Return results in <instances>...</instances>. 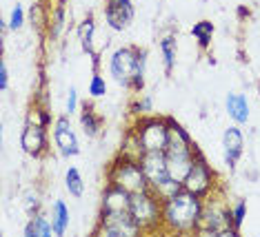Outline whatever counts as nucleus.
<instances>
[{
  "label": "nucleus",
  "mask_w": 260,
  "mask_h": 237,
  "mask_svg": "<svg viewBox=\"0 0 260 237\" xmlns=\"http://www.w3.org/2000/svg\"><path fill=\"white\" fill-rule=\"evenodd\" d=\"M205 209V198L180 188L169 200L162 202V230L167 233L191 235L200 226V217Z\"/></svg>",
  "instance_id": "f257e3e1"
},
{
  "label": "nucleus",
  "mask_w": 260,
  "mask_h": 237,
  "mask_svg": "<svg viewBox=\"0 0 260 237\" xmlns=\"http://www.w3.org/2000/svg\"><path fill=\"white\" fill-rule=\"evenodd\" d=\"M147 51L138 47H120L109 58V73L120 87L140 93L145 89Z\"/></svg>",
  "instance_id": "f03ea898"
},
{
  "label": "nucleus",
  "mask_w": 260,
  "mask_h": 237,
  "mask_svg": "<svg viewBox=\"0 0 260 237\" xmlns=\"http://www.w3.org/2000/svg\"><path fill=\"white\" fill-rule=\"evenodd\" d=\"M169 124V140L165 146V157H167V169L169 175L176 182H180L187 177V173L193 167V160H196V144H193L191 135L180 127L174 117H167Z\"/></svg>",
  "instance_id": "7ed1b4c3"
},
{
  "label": "nucleus",
  "mask_w": 260,
  "mask_h": 237,
  "mask_svg": "<svg viewBox=\"0 0 260 237\" xmlns=\"http://www.w3.org/2000/svg\"><path fill=\"white\" fill-rule=\"evenodd\" d=\"M196 235H214V237H236L238 230L234 228L232 206L224 204L222 198H216L214 193L205 198V209L200 217V226Z\"/></svg>",
  "instance_id": "20e7f679"
},
{
  "label": "nucleus",
  "mask_w": 260,
  "mask_h": 237,
  "mask_svg": "<svg viewBox=\"0 0 260 237\" xmlns=\"http://www.w3.org/2000/svg\"><path fill=\"white\" fill-rule=\"evenodd\" d=\"M129 213H132L134 222L143 230V235L162 230V200L149 188L140 193H132Z\"/></svg>",
  "instance_id": "39448f33"
},
{
  "label": "nucleus",
  "mask_w": 260,
  "mask_h": 237,
  "mask_svg": "<svg viewBox=\"0 0 260 237\" xmlns=\"http://www.w3.org/2000/svg\"><path fill=\"white\" fill-rule=\"evenodd\" d=\"M107 184L120 186V188H125L127 193H140V191L149 188L147 175H145L143 167H140V160L125 157V155H120V153H118V157L107 169Z\"/></svg>",
  "instance_id": "423d86ee"
},
{
  "label": "nucleus",
  "mask_w": 260,
  "mask_h": 237,
  "mask_svg": "<svg viewBox=\"0 0 260 237\" xmlns=\"http://www.w3.org/2000/svg\"><path fill=\"white\" fill-rule=\"evenodd\" d=\"M132 131L138 135L140 144L147 151H165L169 140V124L167 117H153V115H140Z\"/></svg>",
  "instance_id": "0eeeda50"
},
{
  "label": "nucleus",
  "mask_w": 260,
  "mask_h": 237,
  "mask_svg": "<svg viewBox=\"0 0 260 237\" xmlns=\"http://www.w3.org/2000/svg\"><path fill=\"white\" fill-rule=\"evenodd\" d=\"M93 235H105V237H134L143 235L140 226L134 222L129 211H118V213H103L100 211L98 224L93 228Z\"/></svg>",
  "instance_id": "6e6552de"
},
{
  "label": "nucleus",
  "mask_w": 260,
  "mask_h": 237,
  "mask_svg": "<svg viewBox=\"0 0 260 237\" xmlns=\"http://www.w3.org/2000/svg\"><path fill=\"white\" fill-rule=\"evenodd\" d=\"M216 182L218 177L214 173V169L207 164L205 155L200 151H196V160H193V167L187 173V177L182 180V188L200 195V198H209L216 191Z\"/></svg>",
  "instance_id": "1a4fd4ad"
},
{
  "label": "nucleus",
  "mask_w": 260,
  "mask_h": 237,
  "mask_svg": "<svg viewBox=\"0 0 260 237\" xmlns=\"http://www.w3.org/2000/svg\"><path fill=\"white\" fill-rule=\"evenodd\" d=\"M54 142H56L58 153H60L62 157H74L80 153V142L72 127L69 115H60L54 120Z\"/></svg>",
  "instance_id": "9d476101"
},
{
  "label": "nucleus",
  "mask_w": 260,
  "mask_h": 237,
  "mask_svg": "<svg viewBox=\"0 0 260 237\" xmlns=\"http://www.w3.org/2000/svg\"><path fill=\"white\" fill-rule=\"evenodd\" d=\"M140 167H143L147 182H149V188H158L160 184H165L167 180H174L169 175L167 169V157H165V151H147L140 157Z\"/></svg>",
  "instance_id": "9b49d317"
},
{
  "label": "nucleus",
  "mask_w": 260,
  "mask_h": 237,
  "mask_svg": "<svg viewBox=\"0 0 260 237\" xmlns=\"http://www.w3.org/2000/svg\"><path fill=\"white\" fill-rule=\"evenodd\" d=\"M136 9L132 0H107L105 3V20L114 31H125L134 22Z\"/></svg>",
  "instance_id": "f8f14e48"
},
{
  "label": "nucleus",
  "mask_w": 260,
  "mask_h": 237,
  "mask_svg": "<svg viewBox=\"0 0 260 237\" xmlns=\"http://www.w3.org/2000/svg\"><path fill=\"white\" fill-rule=\"evenodd\" d=\"M242 153H245V135L238 129V124L224 129L222 133V157H224V167L229 171H236Z\"/></svg>",
  "instance_id": "ddd939ff"
},
{
  "label": "nucleus",
  "mask_w": 260,
  "mask_h": 237,
  "mask_svg": "<svg viewBox=\"0 0 260 237\" xmlns=\"http://www.w3.org/2000/svg\"><path fill=\"white\" fill-rule=\"evenodd\" d=\"M20 146L27 155L31 157H40L47 153V127L38 122H27L25 129L20 133Z\"/></svg>",
  "instance_id": "4468645a"
},
{
  "label": "nucleus",
  "mask_w": 260,
  "mask_h": 237,
  "mask_svg": "<svg viewBox=\"0 0 260 237\" xmlns=\"http://www.w3.org/2000/svg\"><path fill=\"white\" fill-rule=\"evenodd\" d=\"M132 204V193H127L125 188L107 184L103 193V202H100V211L103 213H118V211H129Z\"/></svg>",
  "instance_id": "2eb2a0df"
},
{
  "label": "nucleus",
  "mask_w": 260,
  "mask_h": 237,
  "mask_svg": "<svg viewBox=\"0 0 260 237\" xmlns=\"http://www.w3.org/2000/svg\"><path fill=\"white\" fill-rule=\"evenodd\" d=\"M224 109H227V115L234 120V124H238V127L249 122V100L242 93H227Z\"/></svg>",
  "instance_id": "dca6fc26"
},
{
  "label": "nucleus",
  "mask_w": 260,
  "mask_h": 237,
  "mask_svg": "<svg viewBox=\"0 0 260 237\" xmlns=\"http://www.w3.org/2000/svg\"><path fill=\"white\" fill-rule=\"evenodd\" d=\"M93 33H96V22H93L91 16H87L78 25V40H80L82 51L93 60V71H98V53L93 49Z\"/></svg>",
  "instance_id": "f3484780"
},
{
  "label": "nucleus",
  "mask_w": 260,
  "mask_h": 237,
  "mask_svg": "<svg viewBox=\"0 0 260 237\" xmlns=\"http://www.w3.org/2000/svg\"><path fill=\"white\" fill-rule=\"evenodd\" d=\"M80 127L85 131L87 138H98L103 133V117L96 113L91 104H82V111H80Z\"/></svg>",
  "instance_id": "a211bd4d"
},
{
  "label": "nucleus",
  "mask_w": 260,
  "mask_h": 237,
  "mask_svg": "<svg viewBox=\"0 0 260 237\" xmlns=\"http://www.w3.org/2000/svg\"><path fill=\"white\" fill-rule=\"evenodd\" d=\"M69 206L62 202V200H56L54 206H51V226H54V235H64L69 228Z\"/></svg>",
  "instance_id": "6ab92c4d"
},
{
  "label": "nucleus",
  "mask_w": 260,
  "mask_h": 237,
  "mask_svg": "<svg viewBox=\"0 0 260 237\" xmlns=\"http://www.w3.org/2000/svg\"><path fill=\"white\" fill-rule=\"evenodd\" d=\"M54 235V226H51V220L45 215H36L29 217L27 226H25V237H51Z\"/></svg>",
  "instance_id": "aec40b11"
},
{
  "label": "nucleus",
  "mask_w": 260,
  "mask_h": 237,
  "mask_svg": "<svg viewBox=\"0 0 260 237\" xmlns=\"http://www.w3.org/2000/svg\"><path fill=\"white\" fill-rule=\"evenodd\" d=\"M160 53H162V64H165V73H171L176 67V53H178V40L176 35H165L160 40Z\"/></svg>",
  "instance_id": "412c9836"
},
{
  "label": "nucleus",
  "mask_w": 260,
  "mask_h": 237,
  "mask_svg": "<svg viewBox=\"0 0 260 237\" xmlns=\"http://www.w3.org/2000/svg\"><path fill=\"white\" fill-rule=\"evenodd\" d=\"M214 31H216V27H214V22H209V20H200L191 27V35L198 43L200 49H209L211 40H214Z\"/></svg>",
  "instance_id": "4be33fe9"
},
{
  "label": "nucleus",
  "mask_w": 260,
  "mask_h": 237,
  "mask_svg": "<svg viewBox=\"0 0 260 237\" xmlns=\"http://www.w3.org/2000/svg\"><path fill=\"white\" fill-rule=\"evenodd\" d=\"M64 188L76 200H80L85 195V180H82V173L76 167H69L67 173H64Z\"/></svg>",
  "instance_id": "5701e85b"
},
{
  "label": "nucleus",
  "mask_w": 260,
  "mask_h": 237,
  "mask_svg": "<svg viewBox=\"0 0 260 237\" xmlns=\"http://www.w3.org/2000/svg\"><path fill=\"white\" fill-rule=\"evenodd\" d=\"M143 144H140V140H138V135H136L132 129L127 131L125 135V142H122V149H120V155H125V157H134V160H140L143 157Z\"/></svg>",
  "instance_id": "b1692460"
},
{
  "label": "nucleus",
  "mask_w": 260,
  "mask_h": 237,
  "mask_svg": "<svg viewBox=\"0 0 260 237\" xmlns=\"http://www.w3.org/2000/svg\"><path fill=\"white\" fill-rule=\"evenodd\" d=\"M62 29H64V5L58 3L56 9L49 16V35L51 38H58L62 33Z\"/></svg>",
  "instance_id": "393cba45"
},
{
  "label": "nucleus",
  "mask_w": 260,
  "mask_h": 237,
  "mask_svg": "<svg viewBox=\"0 0 260 237\" xmlns=\"http://www.w3.org/2000/svg\"><path fill=\"white\" fill-rule=\"evenodd\" d=\"M87 91H89L91 98H105V93H107V80L103 78V75L98 73V71H93L91 80H89V87H87Z\"/></svg>",
  "instance_id": "a878e982"
},
{
  "label": "nucleus",
  "mask_w": 260,
  "mask_h": 237,
  "mask_svg": "<svg viewBox=\"0 0 260 237\" xmlns=\"http://www.w3.org/2000/svg\"><path fill=\"white\" fill-rule=\"evenodd\" d=\"M245 217H247V200H238L234 206H232V220H234V228L240 233L242 224H245Z\"/></svg>",
  "instance_id": "bb28decb"
},
{
  "label": "nucleus",
  "mask_w": 260,
  "mask_h": 237,
  "mask_svg": "<svg viewBox=\"0 0 260 237\" xmlns=\"http://www.w3.org/2000/svg\"><path fill=\"white\" fill-rule=\"evenodd\" d=\"M149 111H153V100L149 96H140L138 100H134V102H132V113L136 117L149 115Z\"/></svg>",
  "instance_id": "cd10ccee"
},
{
  "label": "nucleus",
  "mask_w": 260,
  "mask_h": 237,
  "mask_svg": "<svg viewBox=\"0 0 260 237\" xmlns=\"http://www.w3.org/2000/svg\"><path fill=\"white\" fill-rule=\"evenodd\" d=\"M27 122H38V124H43V127H49L51 124V113L47 109H43V106H34V109L29 111V115H27Z\"/></svg>",
  "instance_id": "c85d7f7f"
},
{
  "label": "nucleus",
  "mask_w": 260,
  "mask_h": 237,
  "mask_svg": "<svg viewBox=\"0 0 260 237\" xmlns=\"http://www.w3.org/2000/svg\"><path fill=\"white\" fill-rule=\"evenodd\" d=\"M22 25H25V9H22V5H16L9 16V29L11 31H20Z\"/></svg>",
  "instance_id": "c756f323"
},
{
  "label": "nucleus",
  "mask_w": 260,
  "mask_h": 237,
  "mask_svg": "<svg viewBox=\"0 0 260 237\" xmlns=\"http://www.w3.org/2000/svg\"><path fill=\"white\" fill-rule=\"evenodd\" d=\"M45 22H49V16H47V11L43 5H34L31 7V25H36V29H43Z\"/></svg>",
  "instance_id": "7c9ffc66"
},
{
  "label": "nucleus",
  "mask_w": 260,
  "mask_h": 237,
  "mask_svg": "<svg viewBox=\"0 0 260 237\" xmlns=\"http://www.w3.org/2000/svg\"><path fill=\"white\" fill-rule=\"evenodd\" d=\"M80 106V100H78V91H76V87H69V93H67V115H72L78 111Z\"/></svg>",
  "instance_id": "2f4dec72"
},
{
  "label": "nucleus",
  "mask_w": 260,
  "mask_h": 237,
  "mask_svg": "<svg viewBox=\"0 0 260 237\" xmlns=\"http://www.w3.org/2000/svg\"><path fill=\"white\" fill-rule=\"evenodd\" d=\"M25 209L29 215H36L38 209H40V198H38V193H31L29 191L27 193V200H25Z\"/></svg>",
  "instance_id": "473e14b6"
},
{
  "label": "nucleus",
  "mask_w": 260,
  "mask_h": 237,
  "mask_svg": "<svg viewBox=\"0 0 260 237\" xmlns=\"http://www.w3.org/2000/svg\"><path fill=\"white\" fill-rule=\"evenodd\" d=\"M9 89V69H7V62H0V91H7Z\"/></svg>",
  "instance_id": "72a5a7b5"
}]
</instances>
